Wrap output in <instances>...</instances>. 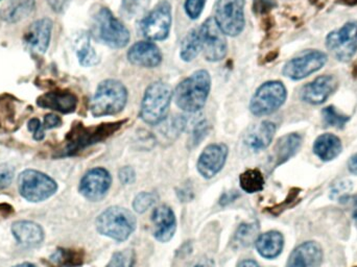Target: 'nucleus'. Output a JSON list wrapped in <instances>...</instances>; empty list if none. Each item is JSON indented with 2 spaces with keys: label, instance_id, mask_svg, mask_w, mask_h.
I'll list each match as a JSON object with an SVG mask.
<instances>
[{
  "label": "nucleus",
  "instance_id": "nucleus-41",
  "mask_svg": "<svg viewBox=\"0 0 357 267\" xmlns=\"http://www.w3.org/2000/svg\"><path fill=\"white\" fill-rule=\"evenodd\" d=\"M62 125V119L54 114H47L44 117L43 125L45 129H54Z\"/></svg>",
  "mask_w": 357,
  "mask_h": 267
},
{
  "label": "nucleus",
  "instance_id": "nucleus-30",
  "mask_svg": "<svg viewBox=\"0 0 357 267\" xmlns=\"http://www.w3.org/2000/svg\"><path fill=\"white\" fill-rule=\"evenodd\" d=\"M77 56L82 66L91 67L98 64V54L90 44V39L88 36L83 35L77 40Z\"/></svg>",
  "mask_w": 357,
  "mask_h": 267
},
{
  "label": "nucleus",
  "instance_id": "nucleus-46",
  "mask_svg": "<svg viewBox=\"0 0 357 267\" xmlns=\"http://www.w3.org/2000/svg\"><path fill=\"white\" fill-rule=\"evenodd\" d=\"M237 267H261L257 262L254 261V260H243V261L239 262L238 266Z\"/></svg>",
  "mask_w": 357,
  "mask_h": 267
},
{
  "label": "nucleus",
  "instance_id": "nucleus-49",
  "mask_svg": "<svg viewBox=\"0 0 357 267\" xmlns=\"http://www.w3.org/2000/svg\"><path fill=\"white\" fill-rule=\"evenodd\" d=\"M13 267H37V266H33V264H18V266H13Z\"/></svg>",
  "mask_w": 357,
  "mask_h": 267
},
{
  "label": "nucleus",
  "instance_id": "nucleus-8",
  "mask_svg": "<svg viewBox=\"0 0 357 267\" xmlns=\"http://www.w3.org/2000/svg\"><path fill=\"white\" fill-rule=\"evenodd\" d=\"M214 20L225 35H241L245 26V0H216Z\"/></svg>",
  "mask_w": 357,
  "mask_h": 267
},
{
  "label": "nucleus",
  "instance_id": "nucleus-29",
  "mask_svg": "<svg viewBox=\"0 0 357 267\" xmlns=\"http://www.w3.org/2000/svg\"><path fill=\"white\" fill-rule=\"evenodd\" d=\"M239 184L245 192L257 193L264 190V178L258 169H248L239 176Z\"/></svg>",
  "mask_w": 357,
  "mask_h": 267
},
{
  "label": "nucleus",
  "instance_id": "nucleus-16",
  "mask_svg": "<svg viewBox=\"0 0 357 267\" xmlns=\"http://www.w3.org/2000/svg\"><path fill=\"white\" fill-rule=\"evenodd\" d=\"M228 153V146L224 143H213L208 145L202 151L197 160V171L203 178H213L224 167Z\"/></svg>",
  "mask_w": 357,
  "mask_h": 267
},
{
  "label": "nucleus",
  "instance_id": "nucleus-40",
  "mask_svg": "<svg viewBox=\"0 0 357 267\" xmlns=\"http://www.w3.org/2000/svg\"><path fill=\"white\" fill-rule=\"evenodd\" d=\"M119 178L123 185L133 184L136 180L135 171H134L133 168L126 166V167H123L119 170Z\"/></svg>",
  "mask_w": 357,
  "mask_h": 267
},
{
  "label": "nucleus",
  "instance_id": "nucleus-35",
  "mask_svg": "<svg viewBox=\"0 0 357 267\" xmlns=\"http://www.w3.org/2000/svg\"><path fill=\"white\" fill-rule=\"evenodd\" d=\"M158 201L156 194L151 192H142L135 197L133 201V208L137 213H144L152 208Z\"/></svg>",
  "mask_w": 357,
  "mask_h": 267
},
{
  "label": "nucleus",
  "instance_id": "nucleus-36",
  "mask_svg": "<svg viewBox=\"0 0 357 267\" xmlns=\"http://www.w3.org/2000/svg\"><path fill=\"white\" fill-rule=\"evenodd\" d=\"M52 260L56 261V264H62L64 266H79L82 257L79 254L75 253V252L60 250V251L56 252L52 256Z\"/></svg>",
  "mask_w": 357,
  "mask_h": 267
},
{
  "label": "nucleus",
  "instance_id": "nucleus-19",
  "mask_svg": "<svg viewBox=\"0 0 357 267\" xmlns=\"http://www.w3.org/2000/svg\"><path fill=\"white\" fill-rule=\"evenodd\" d=\"M52 31V21L48 18L39 19L31 23L25 33V44L33 52L44 54L50 46Z\"/></svg>",
  "mask_w": 357,
  "mask_h": 267
},
{
  "label": "nucleus",
  "instance_id": "nucleus-24",
  "mask_svg": "<svg viewBox=\"0 0 357 267\" xmlns=\"http://www.w3.org/2000/svg\"><path fill=\"white\" fill-rule=\"evenodd\" d=\"M255 247L261 257L275 259L282 253L284 238L278 231H268L256 238Z\"/></svg>",
  "mask_w": 357,
  "mask_h": 267
},
{
  "label": "nucleus",
  "instance_id": "nucleus-11",
  "mask_svg": "<svg viewBox=\"0 0 357 267\" xmlns=\"http://www.w3.org/2000/svg\"><path fill=\"white\" fill-rule=\"evenodd\" d=\"M202 52L208 62H220L228 54L226 35L220 31L214 18H208L199 29Z\"/></svg>",
  "mask_w": 357,
  "mask_h": 267
},
{
  "label": "nucleus",
  "instance_id": "nucleus-48",
  "mask_svg": "<svg viewBox=\"0 0 357 267\" xmlns=\"http://www.w3.org/2000/svg\"><path fill=\"white\" fill-rule=\"evenodd\" d=\"M352 218L357 222V195L352 199Z\"/></svg>",
  "mask_w": 357,
  "mask_h": 267
},
{
  "label": "nucleus",
  "instance_id": "nucleus-18",
  "mask_svg": "<svg viewBox=\"0 0 357 267\" xmlns=\"http://www.w3.org/2000/svg\"><path fill=\"white\" fill-rule=\"evenodd\" d=\"M152 222L154 224V236L160 243H169L177 230L175 213L169 206L156 207L153 211Z\"/></svg>",
  "mask_w": 357,
  "mask_h": 267
},
{
  "label": "nucleus",
  "instance_id": "nucleus-28",
  "mask_svg": "<svg viewBox=\"0 0 357 267\" xmlns=\"http://www.w3.org/2000/svg\"><path fill=\"white\" fill-rule=\"evenodd\" d=\"M202 52L201 36L199 29H193L185 36L181 44L180 56L184 62L195 60Z\"/></svg>",
  "mask_w": 357,
  "mask_h": 267
},
{
  "label": "nucleus",
  "instance_id": "nucleus-2",
  "mask_svg": "<svg viewBox=\"0 0 357 267\" xmlns=\"http://www.w3.org/2000/svg\"><path fill=\"white\" fill-rule=\"evenodd\" d=\"M127 88L116 79H106L98 85L91 102L90 111L94 117L119 114L127 106Z\"/></svg>",
  "mask_w": 357,
  "mask_h": 267
},
{
  "label": "nucleus",
  "instance_id": "nucleus-45",
  "mask_svg": "<svg viewBox=\"0 0 357 267\" xmlns=\"http://www.w3.org/2000/svg\"><path fill=\"white\" fill-rule=\"evenodd\" d=\"M348 168H349L350 172L351 174H356L357 176V153L356 155H352L351 159L348 162Z\"/></svg>",
  "mask_w": 357,
  "mask_h": 267
},
{
  "label": "nucleus",
  "instance_id": "nucleus-9",
  "mask_svg": "<svg viewBox=\"0 0 357 267\" xmlns=\"http://www.w3.org/2000/svg\"><path fill=\"white\" fill-rule=\"evenodd\" d=\"M172 6L167 0L159 2L154 10H151L144 20L142 21L140 29L142 35L151 41H163L167 39L171 33Z\"/></svg>",
  "mask_w": 357,
  "mask_h": 267
},
{
  "label": "nucleus",
  "instance_id": "nucleus-15",
  "mask_svg": "<svg viewBox=\"0 0 357 267\" xmlns=\"http://www.w3.org/2000/svg\"><path fill=\"white\" fill-rule=\"evenodd\" d=\"M337 77L331 75H321L302 87L300 98L306 104L319 106L324 104L337 91Z\"/></svg>",
  "mask_w": 357,
  "mask_h": 267
},
{
  "label": "nucleus",
  "instance_id": "nucleus-6",
  "mask_svg": "<svg viewBox=\"0 0 357 267\" xmlns=\"http://www.w3.org/2000/svg\"><path fill=\"white\" fill-rule=\"evenodd\" d=\"M287 98V88L281 82H266L252 96L250 111L258 117L273 114L284 105Z\"/></svg>",
  "mask_w": 357,
  "mask_h": 267
},
{
  "label": "nucleus",
  "instance_id": "nucleus-37",
  "mask_svg": "<svg viewBox=\"0 0 357 267\" xmlns=\"http://www.w3.org/2000/svg\"><path fill=\"white\" fill-rule=\"evenodd\" d=\"M206 2L207 0H186L184 3V10L187 16L191 20L199 19L205 8Z\"/></svg>",
  "mask_w": 357,
  "mask_h": 267
},
{
  "label": "nucleus",
  "instance_id": "nucleus-32",
  "mask_svg": "<svg viewBox=\"0 0 357 267\" xmlns=\"http://www.w3.org/2000/svg\"><path fill=\"white\" fill-rule=\"evenodd\" d=\"M322 116L323 121H324L327 127L337 128V129H342V128L345 127L346 123L350 121L349 116L344 115L333 106L323 109Z\"/></svg>",
  "mask_w": 357,
  "mask_h": 267
},
{
  "label": "nucleus",
  "instance_id": "nucleus-27",
  "mask_svg": "<svg viewBox=\"0 0 357 267\" xmlns=\"http://www.w3.org/2000/svg\"><path fill=\"white\" fill-rule=\"evenodd\" d=\"M343 151V145L339 137L333 134H324L319 136L314 141V153L319 159L324 162L339 157Z\"/></svg>",
  "mask_w": 357,
  "mask_h": 267
},
{
  "label": "nucleus",
  "instance_id": "nucleus-47",
  "mask_svg": "<svg viewBox=\"0 0 357 267\" xmlns=\"http://www.w3.org/2000/svg\"><path fill=\"white\" fill-rule=\"evenodd\" d=\"M192 267H214V264L212 260L203 259L197 261Z\"/></svg>",
  "mask_w": 357,
  "mask_h": 267
},
{
  "label": "nucleus",
  "instance_id": "nucleus-33",
  "mask_svg": "<svg viewBox=\"0 0 357 267\" xmlns=\"http://www.w3.org/2000/svg\"><path fill=\"white\" fill-rule=\"evenodd\" d=\"M135 261V252L133 250H123L114 253L107 267H134Z\"/></svg>",
  "mask_w": 357,
  "mask_h": 267
},
{
  "label": "nucleus",
  "instance_id": "nucleus-25",
  "mask_svg": "<svg viewBox=\"0 0 357 267\" xmlns=\"http://www.w3.org/2000/svg\"><path fill=\"white\" fill-rule=\"evenodd\" d=\"M301 136L298 134H289L281 137L273 149L272 160L274 166H279L289 161L297 153L298 149L301 147Z\"/></svg>",
  "mask_w": 357,
  "mask_h": 267
},
{
  "label": "nucleus",
  "instance_id": "nucleus-3",
  "mask_svg": "<svg viewBox=\"0 0 357 267\" xmlns=\"http://www.w3.org/2000/svg\"><path fill=\"white\" fill-rule=\"evenodd\" d=\"M174 98L171 86L155 82L149 86L142 98L140 117L149 125H158L165 121Z\"/></svg>",
  "mask_w": 357,
  "mask_h": 267
},
{
  "label": "nucleus",
  "instance_id": "nucleus-14",
  "mask_svg": "<svg viewBox=\"0 0 357 267\" xmlns=\"http://www.w3.org/2000/svg\"><path fill=\"white\" fill-rule=\"evenodd\" d=\"M111 185L112 178L108 170L102 167L92 168L82 178L79 192L88 201H100L108 194Z\"/></svg>",
  "mask_w": 357,
  "mask_h": 267
},
{
  "label": "nucleus",
  "instance_id": "nucleus-23",
  "mask_svg": "<svg viewBox=\"0 0 357 267\" xmlns=\"http://www.w3.org/2000/svg\"><path fill=\"white\" fill-rule=\"evenodd\" d=\"M12 232L16 241L23 247H35L41 245L44 239L43 229L36 222L19 220L12 226Z\"/></svg>",
  "mask_w": 357,
  "mask_h": 267
},
{
  "label": "nucleus",
  "instance_id": "nucleus-13",
  "mask_svg": "<svg viewBox=\"0 0 357 267\" xmlns=\"http://www.w3.org/2000/svg\"><path fill=\"white\" fill-rule=\"evenodd\" d=\"M123 123L125 121H117V123H105V125H98V127L85 128L81 125V127L77 128L75 129V132L69 136L67 153L71 155V153H77L90 145L106 140L111 135L119 131Z\"/></svg>",
  "mask_w": 357,
  "mask_h": 267
},
{
  "label": "nucleus",
  "instance_id": "nucleus-12",
  "mask_svg": "<svg viewBox=\"0 0 357 267\" xmlns=\"http://www.w3.org/2000/svg\"><path fill=\"white\" fill-rule=\"evenodd\" d=\"M328 56L320 50H306L289 60L283 67L284 77L293 81H301L320 70L326 64Z\"/></svg>",
  "mask_w": 357,
  "mask_h": 267
},
{
  "label": "nucleus",
  "instance_id": "nucleus-1",
  "mask_svg": "<svg viewBox=\"0 0 357 267\" xmlns=\"http://www.w3.org/2000/svg\"><path fill=\"white\" fill-rule=\"evenodd\" d=\"M211 90V77L207 70H197L183 79L174 92L176 105L187 113H195L205 107Z\"/></svg>",
  "mask_w": 357,
  "mask_h": 267
},
{
  "label": "nucleus",
  "instance_id": "nucleus-4",
  "mask_svg": "<svg viewBox=\"0 0 357 267\" xmlns=\"http://www.w3.org/2000/svg\"><path fill=\"white\" fill-rule=\"evenodd\" d=\"M137 220L126 208L113 206L105 210L96 220V229L100 234L113 241L123 243L136 230Z\"/></svg>",
  "mask_w": 357,
  "mask_h": 267
},
{
  "label": "nucleus",
  "instance_id": "nucleus-17",
  "mask_svg": "<svg viewBox=\"0 0 357 267\" xmlns=\"http://www.w3.org/2000/svg\"><path fill=\"white\" fill-rule=\"evenodd\" d=\"M131 64L142 68H156L162 63L163 56L156 44L140 41L130 47L127 54Z\"/></svg>",
  "mask_w": 357,
  "mask_h": 267
},
{
  "label": "nucleus",
  "instance_id": "nucleus-10",
  "mask_svg": "<svg viewBox=\"0 0 357 267\" xmlns=\"http://www.w3.org/2000/svg\"><path fill=\"white\" fill-rule=\"evenodd\" d=\"M326 47L340 62H349L357 52V22L351 21L331 31L326 38Z\"/></svg>",
  "mask_w": 357,
  "mask_h": 267
},
{
  "label": "nucleus",
  "instance_id": "nucleus-43",
  "mask_svg": "<svg viewBox=\"0 0 357 267\" xmlns=\"http://www.w3.org/2000/svg\"><path fill=\"white\" fill-rule=\"evenodd\" d=\"M239 197L238 193L235 192V191H231V192H226L222 194V199H220V204L222 206L228 205V204L232 203L234 201L237 197Z\"/></svg>",
  "mask_w": 357,
  "mask_h": 267
},
{
  "label": "nucleus",
  "instance_id": "nucleus-34",
  "mask_svg": "<svg viewBox=\"0 0 357 267\" xmlns=\"http://www.w3.org/2000/svg\"><path fill=\"white\" fill-rule=\"evenodd\" d=\"M151 0H123V13L128 18L142 14L148 8Z\"/></svg>",
  "mask_w": 357,
  "mask_h": 267
},
{
  "label": "nucleus",
  "instance_id": "nucleus-7",
  "mask_svg": "<svg viewBox=\"0 0 357 267\" xmlns=\"http://www.w3.org/2000/svg\"><path fill=\"white\" fill-rule=\"evenodd\" d=\"M18 189L23 199L38 203L52 197L58 190V185L47 174L27 169L19 176Z\"/></svg>",
  "mask_w": 357,
  "mask_h": 267
},
{
  "label": "nucleus",
  "instance_id": "nucleus-22",
  "mask_svg": "<svg viewBox=\"0 0 357 267\" xmlns=\"http://www.w3.org/2000/svg\"><path fill=\"white\" fill-rule=\"evenodd\" d=\"M38 106L62 114H69L77 109V98L69 91L47 92L38 100Z\"/></svg>",
  "mask_w": 357,
  "mask_h": 267
},
{
  "label": "nucleus",
  "instance_id": "nucleus-5",
  "mask_svg": "<svg viewBox=\"0 0 357 267\" xmlns=\"http://www.w3.org/2000/svg\"><path fill=\"white\" fill-rule=\"evenodd\" d=\"M94 23L96 36L109 47L119 49L129 44L131 39L129 29L109 8H100L94 17Z\"/></svg>",
  "mask_w": 357,
  "mask_h": 267
},
{
  "label": "nucleus",
  "instance_id": "nucleus-31",
  "mask_svg": "<svg viewBox=\"0 0 357 267\" xmlns=\"http://www.w3.org/2000/svg\"><path fill=\"white\" fill-rule=\"evenodd\" d=\"M258 229L259 227L254 222L241 224L235 234V243L241 247H249L257 238Z\"/></svg>",
  "mask_w": 357,
  "mask_h": 267
},
{
  "label": "nucleus",
  "instance_id": "nucleus-21",
  "mask_svg": "<svg viewBox=\"0 0 357 267\" xmlns=\"http://www.w3.org/2000/svg\"><path fill=\"white\" fill-rule=\"evenodd\" d=\"M276 133V125L272 121H262L254 125L245 137V145L254 153H259L268 148Z\"/></svg>",
  "mask_w": 357,
  "mask_h": 267
},
{
  "label": "nucleus",
  "instance_id": "nucleus-39",
  "mask_svg": "<svg viewBox=\"0 0 357 267\" xmlns=\"http://www.w3.org/2000/svg\"><path fill=\"white\" fill-rule=\"evenodd\" d=\"M27 128H29V132L33 133V139H35V140H43L44 136H45V133H44L45 128H44L43 123H42L39 119H31V121H29Z\"/></svg>",
  "mask_w": 357,
  "mask_h": 267
},
{
  "label": "nucleus",
  "instance_id": "nucleus-26",
  "mask_svg": "<svg viewBox=\"0 0 357 267\" xmlns=\"http://www.w3.org/2000/svg\"><path fill=\"white\" fill-rule=\"evenodd\" d=\"M35 6V0H8L0 10V18L4 22H19L33 13Z\"/></svg>",
  "mask_w": 357,
  "mask_h": 267
},
{
  "label": "nucleus",
  "instance_id": "nucleus-20",
  "mask_svg": "<svg viewBox=\"0 0 357 267\" xmlns=\"http://www.w3.org/2000/svg\"><path fill=\"white\" fill-rule=\"evenodd\" d=\"M322 259L321 245L314 241H306L294 250L285 267H319Z\"/></svg>",
  "mask_w": 357,
  "mask_h": 267
},
{
  "label": "nucleus",
  "instance_id": "nucleus-42",
  "mask_svg": "<svg viewBox=\"0 0 357 267\" xmlns=\"http://www.w3.org/2000/svg\"><path fill=\"white\" fill-rule=\"evenodd\" d=\"M206 133H207V125H206V123L202 121V123H197V128L195 129V134H193V144H199V141L205 137Z\"/></svg>",
  "mask_w": 357,
  "mask_h": 267
},
{
  "label": "nucleus",
  "instance_id": "nucleus-38",
  "mask_svg": "<svg viewBox=\"0 0 357 267\" xmlns=\"http://www.w3.org/2000/svg\"><path fill=\"white\" fill-rule=\"evenodd\" d=\"M14 178V169L8 164L0 165V190L10 186Z\"/></svg>",
  "mask_w": 357,
  "mask_h": 267
},
{
  "label": "nucleus",
  "instance_id": "nucleus-44",
  "mask_svg": "<svg viewBox=\"0 0 357 267\" xmlns=\"http://www.w3.org/2000/svg\"><path fill=\"white\" fill-rule=\"evenodd\" d=\"M48 4L54 12H62L68 0H47Z\"/></svg>",
  "mask_w": 357,
  "mask_h": 267
}]
</instances>
